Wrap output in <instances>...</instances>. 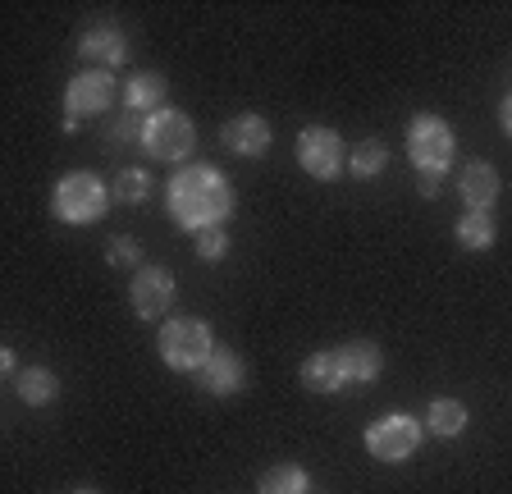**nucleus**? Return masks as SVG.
I'll return each instance as SVG.
<instances>
[{
    "label": "nucleus",
    "instance_id": "1",
    "mask_svg": "<svg viewBox=\"0 0 512 494\" xmlns=\"http://www.w3.org/2000/svg\"><path fill=\"white\" fill-rule=\"evenodd\" d=\"M165 202H170L174 225L188 229V234H202V229H215L229 220L234 188L211 165H183V170H174L170 188H165Z\"/></svg>",
    "mask_w": 512,
    "mask_h": 494
},
{
    "label": "nucleus",
    "instance_id": "28",
    "mask_svg": "<svg viewBox=\"0 0 512 494\" xmlns=\"http://www.w3.org/2000/svg\"><path fill=\"white\" fill-rule=\"evenodd\" d=\"M74 494H96V490H74Z\"/></svg>",
    "mask_w": 512,
    "mask_h": 494
},
{
    "label": "nucleus",
    "instance_id": "26",
    "mask_svg": "<svg viewBox=\"0 0 512 494\" xmlns=\"http://www.w3.org/2000/svg\"><path fill=\"white\" fill-rule=\"evenodd\" d=\"M439 193V174H421V197H435Z\"/></svg>",
    "mask_w": 512,
    "mask_h": 494
},
{
    "label": "nucleus",
    "instance_id": "7",
    "mask_svg": "<svg viewBox=\"0 0 512 494\" xmlns=\"http://www.w3.org/2000/svg\"><path fill=\"white\" fill-rule=\"evenodd\" d=\"M421 435H426V426L416 417L389 412V417H380L371 430H366V449H371V458H380V462H407L416 453V444H421Z\"/></svg>",
    "mask_w": 512,
    "mask_h": 494
},
{
    "label": "nucleus",
    "instance_id": "11",
    "mask_svg": "<svg viewBox=\"0 0 512 494\" xmlns=\"http://www.w3.org/2000/svg\"><path fill=\"white\" fill-rule=\"evenodd\" d=\"M197 380H202L206 394L229 398V394H238V389L247 385V366H243V357H238V353H229V348H215L211 362L197 371Z\"/></svg>",
    "mask_w": 512,
    "mask_h": 494
},
{
    "label": "nucleus",
    "instance_id": "14",
    "mask_svg": "<svg viewBox=\"0 0 512 494\" xmlns=\"http://www.w3.org/2000/svg\"><path fill=\"white\" fill-rule=\"evenodd\" d=\"M339 366L348 385H366V380H375L384 371V353L375 344H366V339H357V344L339 348Z\"/></svg>",
    "mask_w": 512,
    "mask_h": 494
},
{
    "label": "nucleus",
    "instance_id": "20",
    "mask_svg": "<svg viewBox=\"0 0 512 494\" xmlns=\"http://www.w3.org/2000/svg\"><path fill=\"white\" fill-rule=\"evenodd\" d=\"M494 238H499V225H494L490 211H467L458 220V243L467 247V252H490Z\"/></svg>",
    "mask_w": 512,
    "mask_h": 494
},
{
    "label": "nucleus",
    "instance_id": "23",
    "mask_svg": "<svg viewBox=\"0 0 512 494\" xmlns=\"http://www.w3.org/2000/svg\"><path fill=\"white\" fill-rule=\"evenodd\" d=\"M224 252H229V238H224L220 225H215V229H202V234H197V257H202V261H220Z\"/></svg>",
    "mask_w": 512,
    "mask_h": 494
},
{
    "label": "nucleus",
    "instance_id": "25",
    "mask_svg": "<svg viewBox=\"0 0 512 494\" xmlns=\"http://www.w3.org/2000/svg\"><path fill=\"white\" fill-rule=\"evenodd\" d=\"M110 142H115V147H124V142H138V147H142V119H138V115L115 119V129H110Z\"/></svg>",
    "mask_w": 512,
    "mask_h": 494
},
{
    "label": "nucleus",
    "instance_id": "13",
    "mask_svg": "<svg viewBox=\"0 0 512 494\" xmlns=\"http://www.w3.org/2000/svg\"><path fill=\"white\" fill-rule=\"evenodd\" d=\"M165 97H170L165 74H133L124 87V106L133 110V115H156V110H165Z\"/></svg>",
    "mask_w": 512,
    "mask_h": 494
},
{
    "label": "nucleus",
    "instance_id": "21",
    "mask_svg": "<svg viewBox=\"0 0 512 494\" xmlns=\"http://www.w3.org/2000/svg\"><path fill=\"white\" fill-rule=\"evenodd\" d=\"M384 165H389V147L380 138H366L348 151V174H357V179H375V174H384Z\"/></svg>",
    "mask_w": 512,
    "mask_h": 494
},
{
    "label": "nucleus",
    "instance_id": "16",
    "mask_svg": "<svg viewBox=\"0 0 512 494\" xmlns=\"http://www.w3.org/2000/svg\"><path fill=\"white\" fill-rule=\"evenodd\" d=\"M302 385H307L311 394H334V389L348 385V380H343V366H339V353H311L307 362H302Z\"/></svg>",
    "mask_w": 512,
    "mask_h": 494
},
{
    "label": "nucleus",
    "instance_id": "10",
    "mask_svg": "<svg viewBox=\"0 0 512 494\" xmlns=\"http://www.w3.org/2000/svg\"><path fill=\"white\" fill-rule=\"evenodd\" d=\"M220 142L234 151V156H247V161H252V156H266L275 133H270V124L261 115H234L220 129Z\"/></svg>",
    "mask_w": 512,
    "mask_h": 494
},
{
    "label": "nucleus",
    "instance_id": "12",
    "mask_svg": "<svg viewBox=\"0 0 512 494\" xmlns=\"http://www.w3.org/2000/svg\"><path fill=\"white\" fill-rule=\"evenodd\" d=\"M458 193H462V202H467V211H490V206L499 202V170L485 161L467 165L458 179Z\"/></svg>",
    "mask_w": 512,
    "mask_h": 494
},
{
    "label": "nucleus",
    "instance_id": "5",
    "mask_svg": "<svg viewBox=\"0 0 512 494\" xmlns=\"http://www.w3.org/2000/svg\"><path fill=\"white\" fill-rule=\"evenodd\" d=\"M453 151H458V138L439 115H416L407 124V156L421 174H444L453 165Z\"/></svg>",
    "mask_w": 512,
    "mask_h": 494
},
{
    "label": "nucleus",
    "instance_id": "4",
    "mask_svg": "<svg viewBox=\"0 0 512 494\" xmlns=\"http://www.w3.org/2000/svg\"><path fill=\"white\" fill-rule=\"evenodd\" d=\"M197 147V129L183 110H156L142 119V151L151 161H188V151Z\"/></svg>",
    "mask_w": 512,
    "mask_h": 494
},
{
    "label": "nucleus",
    "instance_id": "18",
    "mask_svg": "<svg viewBox=\"0 0 512 494\" xmlns=\"http://www.w3.org/2000/svg\"><path fill=\"white\" fill-rule=\"evenodd\" d=\"M256 494H311V476L302 472L298 462H279V467L261 472Z\"/></svg>",
    "mask_w": 512,
    "mask_h": 494
},
{
    "label": "nucleus",
    "instance_id": "24",
    "mask_svg": "<svg viewBox=\"0 0 512 494\" xmlns=\"http://www.w3.org/2000/svg\"><path fill=\"white\" fill-rule=\"evenodd\" d=\"M106 261L110 266H138L142 270V247L133 243V238H115V243L106 247Z\"/></svg>",
    "mask_w": 512,
    "mask_h": 494
},
{
    "label": "nucleus",
    "instance_id": "17",
    "mask_svg": "<svg viewBox=\"0 0 512 494\" xmlns=\"http://www.w3.org/2000/svg\"><path fill=\"white\" fill-rule=\"evenodd\" d=\"M14 389H19V398L28 408H42V403H51V398L60 394V380H55V371H46V366H23L19 376H14Z\"/></svg>",
    "mask_w": 512,
    "mask_h": 494
},
{
    "label": "nucleus",
    "instance_id": "22",
    "mask_svg": "<svg viewBox=\"0 0 512 494\" xmlns=\"http://www.w3.org/2000/svg\"><path fill=\"white\" fill-rule=\"evenodd\" d=\"M147 193H151V174L147 170H119L115 174V202L138 206V202H147Z\"/></svg>",
    "mask_w": 512,
    "mask_h": 494
},
{
    "label": "nucleus",
    "instance_id": "19",
    "mask_svg": "<svg viewBox=\"0 0 512 494\" xmlns=\"http://www.w3.org/2000/svg\"><path fill=\"white\" fill-rule=\"evenodd\" d=\"M426 430L439 435V440H453V435L467 430V408H462L458 398H435L426 412Z\"/></svg>",
    "mask_w": 512,
    "mask_h": 494
},
{
    "label": "nucleus",
    "instance_id": "6",
    "mask_svg": "<svg viewBox=\"0 0 512 494\" xmlns=\"http://www.w3.org/2000/svg\"><path fill=\"white\" fill-rule=\"evenodd\" d=\"M110 106H115V78H110V69H83V74H74L69 87H64V129L74 133L83 115H101Z\"/></svg>",
    "mask_w": 512,
    "mask_h": 494
},
{
    "label": "nucleus",
    "instance_id": "27",
    "mask_svg": "<svg viewBox=\"0 0 512 494\" xmlns=\"http://www.w3.org/2000/svg\"><path fill=\"white\" fill-rule=\"evenodd\" d=\"M499 115H503V133H508V138H512V97L503 101V110H499Z\"/></svg>",
    "mask_w": 512,
    "mask_h": 494
},
{
    "label": "nucleus",
    "instance_id": "2",
    "mask_svg": "<svg viewBox=\"0 0 512 494\" xmlns=\"http://www.w3.org/2000/svg\"><path fill=\"white\" fill-rule=\"evenodd\" d=\"M156 348L165 357L170 371H202L215 353V339H211V325L206 321H192V316H179V321H165L156 334Z\"/></svg>",
    "mask_w": 512,
    "mask_h": 494
},
{
    "label": "nucleus",
    "instance_id": "8",
    "mask_svg": "<svg viewBox=\"0 0 512 494\" xmlns=\"http://www.w3.org/2000/svg\"><path fill=\"white\" fill-rule=\"evenodd\" d=\"M298 165L311 174V179H339V174L348 170V151H343L339 133L320 129V124L302 129L298 133Z\"/></svg>",
    "mask_w": 512,
    "mask_h": 494
},
{
    "label": "nucleus",
    "instance_id": "9",
    "mask_svg": "<svg viewBox=\"0 0 512 494\" xmlns=\"http://www.w3.org/2000/svg\"><path fill=\"white\" fill-rule=\"evenodd\" d=\"M128 298H133V312H138L142 321H156V316H165L174 307V275L165 266H142L138 275H133Z\"/></svg>",
    "mask_w": 512,
    "mask_h": 494
},
{
    "label": "nucleus",
    "instance_id": "3",
    "mask_svg": "<svg viewBox=\"0 0 512 494\" xmlns=\"http://www.w3.org/2000/svg\"><path fill=\"white\" fill-rule=\"evenodd\" d=\"M110 206V188L96 174H64L51 193V211L64 225H96Z\"/></svg>",
    "mask_w": 512,
    "mask_h": 494
},
{
    "label": "nucleus",
    "instance_id": "15",
    "mask_svg": "<svg viewBox=\"0 0 512 494\" xmlns=\"http://www.w3.org/2000/svg\"><path fill=\"white\" fill-rule=\"evenodd\" d=\"M78 55H87V60H101V65H124L128 60V42L119 28H87L83 42H78Z\"/></svg>",
    "mask_w": 512,
    "mask_h": 494
}]
</instances>
